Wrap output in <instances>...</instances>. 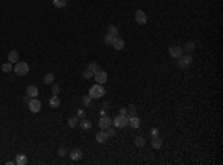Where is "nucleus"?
Masks as SVG:
<instances>
[{"instance_id": "nucleus-1", "label": "nucleus", "mask_w": 223, "mask_h": 165, "mask_svg": "<svg viewBox=\"0 0 223 165\" xmlns=\"http://www.w3.org/2000/svg\"><path fill=\"white\" fill-rule=\"evenodd\" d=\"M88 95L92 100H94V98H101L103 95H106V89H104L103 85H100V83H95V85H92V86H91Z\"/></svg>"}, {"instance_id": "nucleus-2", "label": "nucleus", "mask_w": 223, "mask_h": 165, "mask_svg": "<svg viewBox=\"0 0 223 165\" xmlns=\"http://www.w3.org/2000/svg\"><path fill=\"white\" fill-rule=\"evenodd\" d=\"M13 72H15L18 76H25V75H28V72H30V67H28V64H27V63H24V61H18V63H15Z\"/></svg>"}, {"instance_id": "nucleus-3", "label": "nucleus", "mask_w": 223, "mask_h": 165, "mask_svg": "<svg viewBox=\"0 0 223 165\" xmlns=\"http://www.w3.org/2000/svg\"><path fill=\"white\" fill-rule=\"evenodd\" d=\"M113 125H115V128H119V130L128 127V116H125V115H118L116 118H113Z\"/></svg>"}, {"instance_id": "nucleus-4", "label": "nucleus", "mask_w": 223, "mask_h": 165, "mask_svg": "<svg viewBox=\"0 0 223 165\" xmlns=\"http://www.w3.org/2000/svg\"><path fill=\"white\" fill-rule=\"evenodd\" d=\"M192 57L190 55H181L180 58H178V68H181V70H188V67L192 64Z\"/></svg>"}, {"instance_id": "nucleus-5", "label": "nucleus", "mask_w": 223, "mask_h": 165, "mask_svg": "<svg viewBox=\"0 0 223 165\" xmlns=\"http://www.w3.org/2000/svg\"><path fill=\"white\" fill-rule=\"evenodd\" d=\"M168 54H170L171 58L178 60V58L185 54V52H183V48H180V46H177V45H173V46H170V48H168Z\"/></svg>"}, {"instance_id": "nucleus-6", "label": "nucleus", "mask_w": 223, "mask_h": 165, "mask_svg": "<svg viewBox=\"0 0 223 165\" xmlns=\"http://www.w3.org/2000/svg\"><path fill=\"white\" fill-rule=\"evenodd\" d=\"M134 20L137 24H140V25H144L147 24V15H146L144 11H141V9H137L135 13H134Z\"/></svg>"}, {"instance_id": "nucleus-7", "label": "nucleus", "mask_w": 223, "mask_h": 165, "mask_svg": "<svg viewBox=\"0 0 223 165\" xmlns=\"http://www.w3.org/2000/svg\"><path fill=\"white\" fill-rule=\"evenodd\" d=\"M28 109H30L31 113H39L42 110V103L37 100V97L36 98H30V101H28Z\"/></svg>"}, {"instance_id": "nucleus-8", "label": "nucleus", "mask_w": 223, "mask_h": 165, "mask_svg": "<svg viewBox=\"0 0 223 165\" xmlns=\"http://www.w3.org/2000/svg\"><path fill=\"white\" fill-rule=\"evenodd\" d=\"M113 125V119H112L110 116H101L100 121H98V127H100L101 130H107L109 127H112Z\"/></svg>"}, {"instance_id": "nucleus-9", "label": "nucleus", "mask_w": 223, "mask_h": 165, "mask_svg": "<svg viewBox=\"0 0 223 165\" xmlns=\"http://www.w3.org/2000/svg\"><path fill=\"white\" fill-rule=\"evenodd\" d=\"M94 76H95V82H97V83H100V85H104V83L107 82V73H106V72H103L101 68L97 72V73H95V75H94Z\"/></svg>"}, {"instance_id": "nucleus-10", "label": "nucleus", "mask_w": 223, "mask_h": 165, "mask_svg": "<svg viewBox=\"0 0 223 165\" xmlns=\"http://www.w3.org/2000/svg\"><path fill=\"white\" fill-rule=\"evenodd\" d=\"M112 46L116 49V51H121L125 48V40H123L122 37H119V36H116V37H113V42H112Z\"/></svg>"}, {"instance_id": "nucleus-11", "label": "nucleus", "mask_w": 223, "mask_h": 165, "mask_svg": "<svg viewBox=\"0 0 223 165\" xmlns=\"http://www.w3.org/2000/svg\"><path fill=\"white\" fill-rule=\"evenodd\" d=\"M128 125L131 127V128H140V125H141V121L135 116V115H133V116H128Z\"/></svg>"}, {"instance_id": "nucleus-12", "label": "nucleus", "mask_w": 223, "mask_h": 165, "mask_svg": "<svg viewBox=\"0 0 223 165\" xmlns=\"http://www.w3.org/2000/svg\"><path fill=\"white\" fill-rule=\"evenodd\" d=\"M95 140H97V143H100V144H104L107 140H109V135H107V132L104 131H98L97 132V135H95Z\"/></svg>"}, {"instance_id": "nucleus-13", "label": "nucleus", "mask_w": 223, "mask_h": 165, "mask_svg": "<svg viewBox=\"0 0 223 165\" xmlns=\"http://www.w3.org/2000/svg\"><path fill=\"white\" fill-rule=\"evenodd\" d=\"M68 156L71 158V161H80V159L83 158V153H82L80 149H73V150L68 153Z\"/></svg>"}, {"instance_id": "nucleus-14", "label": "nucleus", "mask_w": 223, "mask_h": 165, "mask_svg": "<svg viewBox=\"0 0 223 165\" xmlns=\"http://www.w3.org/2000/svg\"><path fill=\"white\" fill-rule=\"evenodd\" d=\"M28 162V158H27V155L24 153H18L15 156V164L16 165H25Z\"/></svg>"}, {"instance_id": "nucleus-15", "label": "nucleus", "mask_w": 223, "mask_h": 165, "mask_svg": "<svg viewBox=\"0 0 223 165\" xmlns=\"http://www.w3.org/2000/svg\"><path fill=\"white\" fill-rule=\"evenodd\" d=\"M27 95H28L30 98H36V97L39 95V88L34 86V85H30V86L27 88Z\"/></svg>"}, {"instance_id": "nucleus-16", "label": "nucleus", "mask_w": 223, "mask_h": 165, "mask_svg": "<svg viewBox=\"0 0 223 165\" xmlns=\"http://www.w3.org/2000/svg\"><path fill=\"white\" fill-rule=\"evenodd\" d=\"M79 125H80V128H82L83 131H89V130L92 128V122L89 121V119H80V121H79Z\"/></svg>"}, {"instance_id": "nucleus-17", "label": "nucleus", "mask_w": 223, "mask_h": 165, "mask_svg": "<svg viewBox=\"0 0 223 165\" xmlns=\"http://www.w3.org/2000/svg\"><path fill=\"white\" fill-rule=\"evenodd\" d=\"M18 58H20V55H18V52L16 51H11L9 54H8V61L9 63H18Z\"/></svg>"}, {"instance_id": "nucleus-18", "label": "nucleus", "mask_w": 223, "mask_h": 165, "mask_svg": "<svg viewBox=\"0 0 223 165\" xmlns=\"http://www.w3.org/2000/svg\"><path fill=\"white\" fill-rule=\"evenodd\" d=\"M49 106H51L52 109L60 107V97H58V95H52V98L49 100Z\"/></svg>"}, {"instance_id": "nucleus-19", "label": "nucleus", "mask_w": 223, "mask_h": 165, "mask_svg": "<svg viewBox=\"0 0 223 165\" xmlns=\"http://www.w3.org/2000/svg\"><path fill=\"white\" fill-rule=\"evenodd\" d=\"M152 147H153V149H161V147H162V138H159V137H152Z\"/></svg>"}, {"instance_id": "nucleus-20", "label": "nucleus", "mask_w": 223, "mask_h": 165, "mask_svg": "<svg viewBox=\"0 0 223 165\" xmlns=\"http://www.w3.org/2000/svg\"><path fill=\"white\" fill-rule=\"evenodd\" d=\"M134 144H135L137 147H144V146H146V140H144V137H141V135L135 137V138H134Z\"/></svg>"}, {"instance_id": "nucleus-21", "label": "nucleus", "mask_w": 223, "mask_h": 165, "mask_svg": "<svg viewBox=\"0 0 223 165\" xmlns=\"http://www.w3.org/2000/svg\"><path fill=\"white\" fill-rule=\"evenodd\" d=\"M107 33L110 34V36H113V37H116L119 34V28L115 24H112V25H109V28H107Z\"/></svg>"}, {"instance_id": "nucleus-22", "label": "nucleus", "mask_w": 223, "mask_h": 165, "mask_svg": "<svg viewBox=\"0 0 223 165\" xmlns=\"http://www.w3.org/2000/svg\"><path fill=\"white\" fill-rule=\"evenodd\" d=\"M54 79H55V76H54L52 73H46L43 76V82L46 85H52V83H54Z\"/></svg>"}, {"instance_id": "nucleus-23", "label": "nucleus", "mask_w": 223, "mask_h": 165, "mask_svg": "<svg viewBox=\"0 0 223 165\" xmlns=\"http://www.w3.org/2000/svg\"><path fill=\"white\" fill-rule=\"evenodd\" d=\"M78 123H79V118H78V116H73V118H70V119L67 121V125H68L70 128L78 127Z\"/></svg>"}, {"instance_id": "nucleus-24", "label": "nucleus", "mask_w": 223, "mask_h": 165, "mask_svg": "<svg viewBox=\"0 0 223 165\" xmlns=\"http://www.w3.org/2000/svg\"><path fill=\"white\" fill-rule=\"evenodd\" d=\"M195 42H188V43L185 45V48H183V52H192V51H195Z\"/></svg>"}, {"instance_id": "nucleus-25", "label": "nucleus", "mask_w": 223, "mask_h": 165, "mask_svg": "<svg viewBox=\"0 0 223 165\" xmlns=\"http://www.w3.org/2000/svg\"><path fill=\"white\" fill-rule=\"evenodd\" d=\"M52 3H54V6H55V8L61 9V8H66L67 0H52Z\"/></svg>"}, {"instance_id": "nucleus-26", "label": "nucleus", "mask_w": 223, "mask_h": 165, "mask_svg": "<svg viewBox=\"0 0 223 165\" xmlns=\"http://www.w3.org/2000/svg\"><path fill=\"white\" fill-rule=\"evenodd\" d=\"M82 104H83L85 107H91V104H92V98H91L89 95H83V98H82Z\"/></svg>"}, {"instance_id": "nucleus-27", "label": "nucleus", "mask_w": 223, "mask_h": 165, "mask_svg": "<svg viewBox=\"0 0 223 165\" xmlns=\"http://www.w3.org/2000/svg\"><path fill=\"white\" fill-rule=\"evenodd\" d=\"M88 70H89V72H92V73H94V75H95V73H97V72H98V70H100V66H98V64H97V63H89V66H88Z\"/></svg>"}, {"instance_id": "nucleus-28", "label": "nucleus", "mask_w": 223, "mask_h": 165, "mask_svg": "<svg viewBox=\"0 0 223 165\" xmlns=\"http://www.w3.org/2000/svg\"><path fill=\"white\" fill-rule=\"evenodd\" d=\"M2 70L5 72V73H9V72H12V63H5L3 66H2Z\"/></svg>"}, {"instance_id": "nucleus-29", "label": "nucleus", "mask_w": 223, "mask_h": 165, "mask_svg": "<svg viewBox=\"0 0 223 165\" xmlns=\"http://www.w3.org/2000/svg\"><path fill=\"white\" fill-rule=\"evenodd\" d=\"M104 131L107 132L109 138H110V137H115V135H116V130H115V128H112V127H109V128H107V130H104Z\"/></svg>"}, {"instance_id": "nucleus-30", "label": "nucleus", "mask_w": 223, "mask_h": 165, "mask_svg": "<svg viewBox=\"0 0 223 165\" xmlns=\"http://www.w3.org/2000/svg\"><path fill=\"white\" fill-rule=\"evenodd\" d=\"M82 76H83V79H91V77L94 76V73H92V72H89L88 68H86V70H83Z\"/></svg>"}, {"instance_id": "nucleus-31", "label": "nucleus", "mask_w": 223, "mask_h": 165, "mask_svg": "<svg viewBox=\"0 0 223 165\" xmlns=\"http://www.w3.org/2000/svg\"><path fill=\"white\" fill-rule=\"evenodd\" d=\"M112 42H113V36H110V34L107 33L106 36H104V43H106V45H112Z\"/></svg>"}, {"instance_id": "nucleus-32", "label": "nucleus", "mask_w": 223, "mask_h": 165, "mask_svg": "<svg viewBox=\"0 0 223 165\" xmlns=\"http://www.w3.org/2000/svg\"><path fill=\"white\" fill-rule=\"evenodd\" d=\"M135 113H137V109H135V106L131 104V106L128 107V116H133V115H135Z\"/></svg>"}, {"instance_id": "nucleus-33", "label": "nucleus", "mask_w": 223, "mask_h": 165, "mask_svg": "<svg viewBox=\"0 0 223 165\" xmlns=\"http://www.w3.org/2000/svg\"><path fill=\"white\" fill-rule=\"evenodd\" d=\"M150 135L152 137H159V130L158 128H152L150 130Z\"/></svg>"}, {"instance_id": "nucleus-34", "label": "nucleus", "mask_w": 223, "mask_h": 165, "mask_svg": "<svg viewBox=\"0 0 223 165\" xmlns=\"http://www.w3.org/2000/svg\"><path fill=\"white\" fill-rule=\"evenodd\" d=\"M58 92H60V85H52V94L54 95H58Z\"/></svg>"}, {"instance_id": "nucleus-35", "label": "nucleus", "mask_w": 223, "mask_h": 165, "mask_svg": "<svg viewBox=\"0 0 223 165\" xmlns=\"http://www.w3.org/2000/svg\"><path fill=\"white\" fill-rule=\"evenodd\" d=\"M58 155H60V156H66L67 150L64 149V147H60V149H58Z\"/></svg>"}, {"instance_id": "nucleus-36", "label": "nucleus", "mask_w": 223, "mask_h": 165, "mask_svg": "<svg viewBox=\"0 0 223 165\" xmlns=\"http://www.w3.org/2000/svg\"><path fill=\"white\" fill-rule=\"evenodd\" d=\"M119 115H125V116H128V109L122 107V109L119 110Z\"/></svg>"}, {"instance_id": "nucleus-37", "label": "nucleus", "mask_w": 223, "mask_h": 165, "mask_svg": "<svg viewBox=\"0 0 223 165\" xmlns=\"http://www.w3.org/2000/svg\"><path fill=\"white\" fill-rule=\"evenodd\" d=\"M83 116H85V110L80 109V110L78 112V118H83Z\"/></svg>"}, {"instance_id": "nucleus-38", "label": "nucleus", "mask_w": 223, "mask_h": 165, "mask_svg": "<svg viewBox=\"0 0 223 165\" xmlns=\"http://www.w3.org/2000/svg\"><path fill=\"white\" fill-rule=\"evenodd\" d=\"M28 101H30V97H28V95H25V97H24V103H25V104H28Z\"/></svg>"}]
</instances>
